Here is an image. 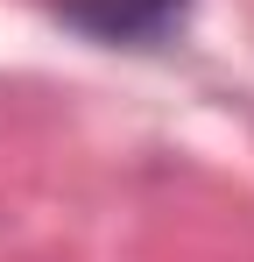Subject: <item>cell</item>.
<instances>
[{
    "mask_svg": "<svg viewBox=\"0 0 254 262\" xmlns=\"http://www.w3.org/2000/svg\"><path fill=\"white\" fill-rule=\"evenodd\" d=\"M191 0H57V14L99 43H156L184 21Z\"/></svg>",
    "mask_w": 254,
    "mask_h": 262,
    "instance_id": "cell-1",
    "label": "cell"
}]
</instances>
